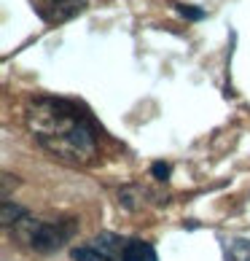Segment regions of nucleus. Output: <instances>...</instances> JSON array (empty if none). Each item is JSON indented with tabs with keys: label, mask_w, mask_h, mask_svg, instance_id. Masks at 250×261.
Segmentation results:
<instances>
[{
	"label": "nucleus",
	"mask_w": 250,
	"mask_h": 261,
	"mask_svg": "<svg viewBox=\"0 0 250 261\" xmlns=\"http://www.w3.org/2000/svg\"><path fill=\"white\" fill-rule=\"evenodd\" d=\"M27 129L54 159L89 164L97 153V127L89 111L65 97H35L24 108Z\"/></svg>",
	"instance_id": "obj_1"
},
{
	"label": "nucleus",
	"mask_w": 250,
	"mask_h": 261,
	"mask_svg": "<svg viewBox=\"0 0 250 261\" xmlns=\"http://www.w3.org/2000/svg\"><path fill=\"white\" fill-rule=\"evenodd\" d=\"M75 231V221H38L24 216L16 221V234L35 253H54L60 250Z\"/></svg>",
	"instance_id": "obj_2"
},
{
	"label": "nucleus",
	"mask_w": 250,
	"mask_h": 261,
	"mask_svg": "<svg viewBox=\"0 0 250 261\" xmlns=\"http://www.w3.org/2000/svg\"><path fill=\"white\" fill-rule=\"evenodd\" d=\"M121 248L124 240L113 237V234H102L97 240H92L89 245H78L73 248V261H116V256L121 258Z\"/></svg>",
	"instance_id": "obj_3"
},
{
	"label": "nucleus",
	"mask_w": 250,
	"mask_h": 261,
	"mask_svg": "<svg viewBox=\"0 0 250 261\" xmlns=\"http://www.w3.org/2000/svg\"><path fill=\"white\" fill-rule=\"evenodd\" d=\"M35 14L49 24H60V22H67L70 16H75L81 11L84 0H30Z\"/></svg>",
	"instance_id": "obj_4"
},
{
	"label": "nucleus",
	"mask_w": 250,
	"mask_h": 261,
	"mask_svg": "<svg viewBox=\"0 0 250 261\" xmlns=\"http://www.w3.org/2000/svg\"><path fill=\"white\" fill-rule=\"evenodd\" d=\"M224 261H250V234H220Z\"/></svg>",
	"instance_id": "obj_5"
},
{
	"label": "nucleus",
	"mask_w": 250,
	"mask_h": 261,
	"mask_svg": "<svg viewBox=\"0 0 250 261\" xmlns=\"http://www.w3.org/2000/svg\"><path fill=\"white\" fill-rule=\"evenodd\" d=\"M121 261H159V256H156V248H153L148 240L129 237V240H124Z\"/></svg>",
	"instance_id": "obj_6"
},
{
	"label": "nucleus",
	"mask_w": 250,
	"mask_h": 261,
	"mask_svg": "<svg viewBox=\"0 0 250 261\" xmlns=\"http://www.w3.org/2000/svg\"><path fill=\"white\" fill-rule=\"evenodd\" d=\"M178 14L191 19V22H199V19H205V8H194V6H186V3H175Z\"/></svg>",
	"instance_id": "obj_7"
},
{
	"label": "nucleus",
	"mask_w": 250,
	"mask_h": 261,
	"mask_svg": "<svg viewBox=\"0 0 250 261\" xmlns=\"http://www.w3.org/2000/svg\"><path fill=\"white\" fill-rule=\"evenodd\" d=\"M151 172H153V178H156V180H167L172 170H170V164H164V162H153Z\"/></svg>",
	"instance_id": "obj_8"
}]
</instances>
